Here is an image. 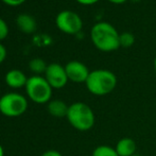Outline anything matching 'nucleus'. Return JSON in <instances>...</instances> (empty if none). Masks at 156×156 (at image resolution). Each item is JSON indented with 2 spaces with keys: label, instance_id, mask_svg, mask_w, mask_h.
<instances>
[{
  "label": "nucleus",
  "instance_id": "f8f14e48",
  "mask_svg": "<svg viewBox=\"0 0 156 156\" xmlns=\"http://www.w3.org/2000/svg\"><path fill=\"white\" fill-rule=\"evenodd\" d=\"M68 108H69V105H67V103L64 102L63 100H60V99L51 100L47 104L48 113L55 118L66 117L68 113Z\"/></svg>",
  "mask_w": 156,
  "mask_h": 156
},
{
  "label": "nucleus",
  "instance_id": "b1692460",
  "mask_svg": "<svg viewBox=\"0 0 156 156\" xmlns=\"http://www.w3.org/2000/svg\"><path fill=\"white\" fill-rule=\"evenodd\" d=\"M131 1H133V2H139V1H141V0H131Z\"/></svg>",
  "mask_w": 156,
  "mask_h": 156
},
{
  "label": "nucleus",
  "instance_id": "0eeeda50",
  "mask_svg": "<svg viewBox=\"0 0 156 156\" xmlns=\"http://www.w3.org/2000/svg\"><path fill=\"white\" fill-rule=\"evenodd\" d=\"M45 79L52 88L61 89L68 83V76L66 73L65 66L58 63H51L48 65L45 72Z\"/></svg>",
  "mask_w": 156,
  "mask_h": 156
},
{
  "label": "nucleus",
  "instance_id": "1a4fd4ad",
  "mask_svg": "<svg viewBox=\"0 0 156 156\" xmlns=\"http://www.w3.org/2000/svg\"><path fill=\"white\" fill-rule=\"evenodd\" d=\"M5 83L11 88L18 89L21 87H26V84L28 82V78L21 70L19 69H12L6 72L5 74Z\"/></svg>",
  "mask_w": 156,
  "mask_h": 156
},
{
  "label": "nucleus",
  "instance_id": "f257e3e1",
  "mask_svg": "<svg viewBox=\"0 0 156 156\" xmlns=\"http://www.w3.org/2000/svg\"><path fill=\"white\" fill-rule=\"evenodd\" d=\"M120 33L115 27L106 21L94 23L90 31V38L94 46L103 52L116 51L120 48Z\"/></svg>",
  "mask_w": 156,
  "mask_h": 156
},
{
  "label": "nucleus",
  "instance_id": "39448f33",
  "mask_svg": "<svg viewBox=\"0 0 156 156\" xmlns=\"http://www.w3.org/2000/svg\"><path fill=\"white\" fill-rule=\"evenodd\" d=\"M28 109V100L18 93L4 94L0 98V113L5 117L16 118L23 115Z\"/></svg>",
  "mask_w": 156,
  "mask_h": 156
},
{
  "label": "nucleus",
  "instance_id": "423d86ee",
  "mask_svg": "<svg viewBox=\"0 0 156 156\" xmlns=\"http://www.w3.org/2000/svg\"><path fill=\"white\" fill-rule=\"evenodd\" d=\"M56 27L66 34H78L83 28L82 18L73 11L65 10L58 14L55 18Z\"/></svg>",
  "mask_w": 156,
  "mask_h": 156
},
{
  "label": "nucleus",
  "instance_id": "ddd939ff",
  "mask_svg": "<svg viewBox=\"0 0 156 156\" xmlns=\"http://www.w3.org/2000/svg\"><path fill=\"white\" fill-rule=\"evenodd\" d=\"M48 65L46 64L45 61L41 58H32L29 62V68L32 72H34L35 76H41V73L45 74L46 70H47Z\"/></svg>",
  "mask_w": 156,
  "mask_h": 156
},
{
  "label": "nucleus",
  "instance_id": "20e7f679",
  "mask_svg": "<svg viewBox=\"0 0 156 156\" xmlns=\"http://www.w3.org/2000/svg\"><path fill=\"white\" fill-rule=\"evenodd\" d=\"M26 93L28 98L37 104H45L51 101L52 87L47 82L45 76H32L28 78V82L26 84Z\"/></svg>",
  "mask_w": 156,
  "mask_h": 156
},
{
  "label": "nucleus",
  "instance_id": "f03ea898",
  "mask_svg": "<svg viewBox=\"0 0 156 156\" xmlns=\"http://www.w3.org/2000/svg\"><path fill=\"white\" fill-rule=\"evenodd\" d=\"M87 90L94 96H106L117 86V76L107 69H96L90 71L86 82Z\"/></svg>",
  "mask_w": 156,
  "mask_h": 156
},
{
  "label": "nucleus",
  "instance_id": "7ed1b4c3",
  "mask_svg": "<svg viewBox=\"0 0 156 156\" xmlns=\"http://www.w3.org/2000/svg\"><path fill=\"white\" fill-rule=\"evenodd\" d=\"M69 124L80 132H87L96 123V115L93 108L84 102H74L69 105L67 113Z\"/></svg>",
  "mask_w": 156,
  "mask_h": 156
},
{
  "label": "nucleus",
  "instance_id": "412c9836",
  "mask_svg": "<svg viewBox=\"0 0 156 156\" xmlns=\"http://www.w3.org/2000/svg\"><path fill=\"white\" fill-rule=\"evenodd\" d=\"M109 2L112 3H115V4H121V3H124L126 0H108Z\"/></svg>",
  "mask_w": 156,
  "mask_h": 156
},
{
  "label": "nucleus",
  "instance_id": "5701e85b",
  "mask_svg": "<svg viewBox=\"0 0 156 156\" xmlns=\"http://www.w3.org/2000/svg\"><path fill=\"white\" fill-rule=\"evenodd\" d=\"M153 65H154V70H155V72H156V56H155V58H154V63H153Z\"/></svg>",
  "mask_w": 156,
  "mask_h": 156
},
{
  "label": "nucleus",
  "instance_id": "6e6552de",
  "mask_svg": "<svg viewBox=\"0 0 156 156\" xmlns=\"http://www.w3.org/2000/svg\"><path fill=\"white\" fill-rule=\"evenodd\" d=\"M68 80L73 83H85L88 78L89 69L87 66L79 61H70L65 66Z\"/></svg>",
  "mask_w": 156,
  "mask_h": 156
},
{
  "label": "nucleus",
  "instance_id": "a211bd4d",
  "mask_svg": "<svg viewBox=\"0 0 156 156\" xmlns=\"http://www.w3.org/2000/svg\"><path fill=\"white\" fill-rule=\"evenodd\" d=\"M4 3L9 4V5H13V6H16V5H19V4L23 3L26 0H2Z\"/></svg>",
  "mask_w": 156,
  "mask_h": 156
},
{
  "label": "nucleus",
  "instance_id": "f3484780",
  "mask_svg": "<svg viewBox=\"0 0 156 156\" xmlns=\"http://www.w3.org/2000/svg\"><path fill=\"white\" fill-rule=\"evenodd\" d=\"M41 156H63L62 153L56 150H47L43 153Z\"/></svg>",
  "mask_w": 156,
  "mask_h": 156
},
{
  "label": "nucleus",
  "instance_id": "9d476101",
  "mask_svg": "<svg viewBox=\"0 0 156 156\" xmlns=\"http://www.w3.org/2000/svg\"><path fill=\"white\" fill-rule=\"evenodd\" d=\"M115 149L119 156H135L137 152V144L133 138L123 137L117 141Z\"/></svg>",
  "mask_w": 156,
  "mask_h": 156
},
{
  "label": "nucleus",
  "instance_id": "4468645a",
  "mask_svg": "<svg viewBox=\"0 0 156 156\" xmlns=\"http://www.w3.org/2000/svg\"><path fill=\"white\" fill-rule=\"evenodd\" d=\"M91 156H119L116 152V149L108 144H101L94 149Z\"/></svg>",
  "mask_w": 156,
  "mask_h": 156
},
{
  "label": "nucleus",
  "instance_id": "aec40b11",
  "mask_svg": "<svg viewBox=\"0 0 156 156\" xmlns=\"http://www.w3.org/2000/svg\"><path fill=\"white\" fill-rule=\"evenodd\" d=\"M79 3L84 4V5H90V4H94L96 2H98L99 0H76Z\"/></svg>",
  "mask_w": 156,
  "mask_h": 156
},
{
  "label": "nucleus",
  "instance_id": "9b49d317",
  "mask_svg": "<svg viewBox=\"0 0 156 156\" xmlns=\"http://www.w3.org/2000/svg\"><path fill=\"white\" fill-rule=\"evenodd\" d=\"M16 23L18 29L26 34H31L36 30V20L34 17L27 13L19 14L16 18Z\"/></svg>",
  "mask_w": 156,
  "mask_h": 156
},
{
  "label": "nucleus",
  "instance_id": "6ab92c4d",
  "mask_svg": "<svg viewBox=\"0 0 156 156\" xmlns=\"http://www.w3.org/2000/svg\"><path fill=\"white\" fill-rule=\"evenodd\" d=\"M6 58V49L1 43H0V64L3 62Z\"/></svg>",
  "mask_w": 156,
  "mask_h": 156
},
{
  "label": "nucleus",
  "instance_id": "2eb2a0df",
  "mask_svg": "<svg viewBox=\"0 0 156 156\" xmlns=\"http://www.w3.org/2000/svg\"><path fill=\"white\" fill-rule=\"evenodd\" d=\"M119 43H120V47L129 48L135 43V36L131 32H123L119 36Z\"/></svg>",
  "mask_w": 156,
  "mask_h": 156
},
{
  "label": "nucleus",
  "instance_id": "4be33fe9",
  "mask_svg": "<svg viewBox=\"0 0 156 156\" xmlns=\"http://www.w3.org/2000/svg\"><path fill=\"white\" fill-rule=\"evenodd\" d=\"M0 156H4V151H3V148H2L1 144H0Z\"/></svg>",
  "mask_w": 156,
  "mask_h": 156
},
{
  "label": "nucleus",
  "instance_id": "dca6fc26",
  "mask_svg": "<svg viewBox=\"0 0 156 156\" xmlns=\"http://www.w3.org/2000/svg\"><path fill=\"white\" fill-rule=\"evenodd\" d=\"M9 34V27L2 18H0V41L4 39Z\"/></svg>",
  "mask_w": 156,
  "mask_h": 156
}]
</instances>
